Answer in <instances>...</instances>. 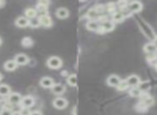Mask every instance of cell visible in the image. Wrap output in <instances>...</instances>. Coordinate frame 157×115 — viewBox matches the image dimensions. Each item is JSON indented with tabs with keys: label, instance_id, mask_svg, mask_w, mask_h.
Returning a JSON list of instances; mask_svg holds the SVG:
<instances>
[{
	"label": "cell",
	"instance_id": "cell-1",
	"mask_svg": "<svg viewBox=\"0 0 157 115\" xmlns=\"http://www.w3.org/2000/svg\"><path fill=\"white\" fill-rule=\"evenodd\" d=\"M140 28H141L142 33H144V36L151 40V42H154L155 38H156V35H155L154 30L151 28V26L147 23H145L144 21H140Z\"/></svg>",
	"mask_w": 157,
	"mask_h": 115
},
{
	"label": "cell",
	"instance_id": "cell-2",
	"mask_svg": "<svg viewBox=\"0 0 157 115\" xmlns=\"http://www.w3.org/2000/svg\"><path fill=\"white\" fill-rule=\"evenodd\" d=\"M46 66H48V68H51V69H59V68H61V66H63V61H61V59L59 58L58 56H51L50 58L46 60Z\"/></svg>",
	"mask_w": 157,
	"mask_h": 115
},
{
	"label": "cell",
	"instance_id": "cell-3",
	"mask_svg": "<svg viewBox=\"0 0 157 115\" xmlns=\"http://www.w3.org/2000/svg\"><path fill=\"white\" fill-rule=\"evenodd\" d=\"M38 20H39L40 26L45 27V28H50L53 25V21L48 14H41L40 16H38Z\"/></svg>",
	"mask_w": 157,
	"mask_h": 115
},
{
	"label": "cell",
	"instance_id": "cell-4",
	"mask_svg": "<svg viewBox=\"0 0 157 115\" xmlns=\"http://www.w3.org/2000/svg\"><path fill=\"white\" fill-rule=\"evenodd\" d=\"M142 9H143V5L140 1H131L128 3V8H127L130 13H139L142 11Z\"/></svg>",
	"mask_w": 157,
	"mask_h": 115
},
{
	"label": "cell",
	"instance_id": "cell-5",
	"mask_svg": "<svg viewBox=\"0 0 157 115\" xmlns=\"http://www.w3.org/2000/svg\"><path fill=\"white\" fill-rule=\"evenodd\" d=\"M53 106L58 110H63L68 106V100L63 97H57L53 100Z\"/></svg>",
	"mask_w": 157,
	"mask_h": 115
},
{
	"label": "cell",
	"instance_id": "cell-6",
	"mask_svg": "<svg viewBox=\"0 0 157 115\" xmlns=\"http://www.w3.org/2000/svg\"><path fill=\"white\" fill-rule=\"evenodd\" d=\"M35 98L33 96H25V97L22 98V101H21L20 105L22 108H27V109H30L35 105Z\"/></svg>",
	"mask_w": 157,
	"mask_h": 115
},
{
	"label": "cell",
	"instance_id": "cell-7",
	"mask_svg": "<svg viewBox=\"0 0 157 115\" xmlns=\"http://www.w3.org/2000/svg\"><path fill=\"white\" fill-rule=\"evenodd\" d=\"M22 95L20 93H11L8 96V102L12 105H17L22 101Z\"/></svg>",
	"mask_w": 157,
	"mask_h": 115
},
{
	"label": "cell",
	"instance_id": "cell-8",
	"mask_svg": "<svg viewBox=\"0 0 157 115\" xmlns=\"http://www.w3.org/2000/svg\"><path fill=\"white\" fill-rule=\"evenodd\" d=\"M126 82L129 87H138V85L140 84L141 80H140V78L137 74H131L128 78H126Z\"/></svg>",
	"mask_w": 157,
	"mask_h": 115
},
{
	"label": "cell",
	"instance_id": "cell-9",
	"mask_svg": "<svg viewBox=\"0 0 157 115\" xmlns=\"http://www.w3.org/2000/svg\"><path fill=\"white\" fill-rule=\"evenodd\" d=\"M54 84H55V81L53 80L52 78H50V76H44V78H42L41 80H40V85H41V87H43V88L52 89Z\"/></svg>",
	"mask_w": 157,
	"mask_h": 115
},
{
	"label": "cell",
	"instance_id": "cell-10",
	"mask_svg": "<svg viewBox=\"0 0 157 115\" xmlns=\"http://www.w3.org/2000/svg\"><path fill=\"white\" fill-rule=\"evenodd\" d=\"M141 102L144 104V105H146L147 108H150V106H152L153 104L155 103V100H154V98L152 97V96H150L148 94H146V93H142V95H141Z\"/></svg>",
	"mask_w": 157,
	"mask_h": 115
},
{
	"label": "cell",
	"instance_id": "cell-11",
	"mask_svg": "<svg viewBox=\"0 0 157 115\" xmlns=\"http://www.w3.org/2000/svg\"><path fill=\"white\" fill-rule=\"evenodd\" d=\"M126 18V14L123 11H116L111 15V21L115 24V23H122Z\"/></svg>",
	"mask_w": 157,
	"mask_h": 115
},
{
	"label": "cell",
	"instance_id": "cell-12",
	"mask_svg": "<svg viewBox=\"0 0 157 115\" xmlns=\"http://www.w3.org/2000/svg\"><path fill=\"white\" fill-rule=\"evenodd\" d=\"M121 78L117 75V74H111V75L108 76L107 79V83L109 86H112V87H116L121 82Z\"/></svg>",
	"mask_w": 157,
	"mask_h": 115
},
{
	"label": "cell",
	"instance_id": "cell-13",
	"mask_svg": "<svg viewBox=\"0 0 157 115\" xmlns=\"http://www.w3.org/2000/svg\"><path fill=\"white\" fill-rule=\"evenodd\" d=\"M100 26L105 33H109V31L114 30V28H115V24L111 20H105V22L101 23Z\"/></svg>",
	"mask_w": 157,
	"mask_h": 115
},
{
	"label": "cell",
	"instance_id": "cell-14",
	"mask_svg": "<svg viewBox=\"0 0 157 115\" xmlns=\"http://www.w3.org/2000/svg\"><path fill=\"white\" fill-rule=\"evenodd\" d=\"M14 60L16 61L17 66H25L29 63V57L25 54H17L14 57Z\"/></svg>",
	"mask_w": 157,
	"mask_h": 115
},
{
	"label": "cell",
	"instance_id": "cell-15",
	"mask_svg": "<svg viewBox=\"0 0 157 115\" xmlns=\"http://www.w3.org/2000/svg\"><path fill=\"white\" fill-rule=\"evenodd\" d=\"M15 25L20 28H26V27H29V20L25 15L18 16L15 20Z\"/></svg>",
	"mask_w": 157,
	"mask_h": 115
},
{
	"label": "cell",
	"instance_id": "cell-16",
	"mask_svg": "<svg viewBox=\"0 0 157 115\" xmlns=\"http://www.w3.org/2000/svg\"><path fill=\"white\" fill-rule=\"evenodd\" d=\"M55 14H56V16L59 20H66V18H68V16H69L70 12L67 8H58V9L56 10V12H55Z\"/></svg>",
	"mask_w": 157,
	"mask_h": 115
},
{
	"label": "cell",
	"instance_id": "cell-17",
	"mask_svg": "<svg viewBox=\"0 0 157 115\" xmlns=\"http://www.w3.org/2000/svg\"><path fill=\"white\" fill-rule=\"evenodd\" d=\"M66 91V86L61 83H55L54 86L52 87V93L55 95H63Z\"/></svg>",
	"mask_w": 157,
	"mask_h": 115
},
{
	"label": "cell",
	"instance_id": "cell-18",
	"mask_svg": "<svg viewBox=\"0 0 157 115\" xmlns=\"http://www.w3.org/2000/svg\"><path fill=\"white\" fill-rule=\"evenodd\" d=\"M17 63H16V61L14 60V59H10V60H7L5 63H3V68H5L7 71H14V70H16V68H17Z\"/></svg>",
	"mask_w": 157,
	"mask_h": 115
},
{
	"label": "cell",
	"instance_id": "cell-19",
	"mask_svg": "<svg viewBox=\"0 0 157 115\" xmlns=\"http://www.w3.org/2000/svg\"><path fill=\"white\" fill-rule=\"evenodd\" d=\"M25 16L28 20H33V18L38 17V11L36 8H27L25 10Z\"/></svg>",
	"mask_w": 157,
	"mask_h": 115
},
{
	"label": "cell",
	"instance_id": "cell-20",
	"mask_svg": "<svg viewBox=\"0 0 157 115\" xmlns=\"http://www.w3.org/2000/svg\"><path fill=\"white\" fill-rule=\"evenodd\" d=\"M156 48H157V46H156V44H155L154 42H148V43H146L145 45L143 46V51L147 55L154 54L155 51H156Z\"/></svg>",
	"mask_w": 157,
	"mask_h": 115
},
{
	"label": "cell",
	"instance_id": "cell-21",
	"mask_svg": "<svg viewBox=\"0 0 157 115\" xmlns=\"http://www.w3.org/2000/svg\"><path fill=\"white\" fill-rule=\"evenodd\" d=\"M86 28L90 31H98V29L100 28V23L98 21H88L86 23Z\"/></svg>",
	"mask_w": 157,
	"mask_h": 115
},
{
	"label": "cell",
	"instance_id": "cell-22",
	"mask_svg": "<svg viewBox=\"0 0 157 115\" xmlns=\"http://www.w3.org/2000/svg\"><path fill=\"white\" fill-rule=\"evenodd\" d=\"M99 13L95 10V8H92V9H90L87 11V13H86V17L88 18L90 21H98L99 18Z\"/></svg>",
	"mask_w": 157,
	"mask_h": 115
},
{
	"label": "cell",
	"instance_id": "cell-23",
	"mask_svg": "<svg viewBox=\"0 0 157 115\" xmlns=\"http://www.w3.org/2000/svg\"><path fill=\"white\" fill-rule=\"evenodd\" d=\"M11 94V87L7 84L0 85V96L1 97H7Z\"/></svg>",
	"mask_w": 157,
	"mask_h": 115
},
{
	"label": "cell",
	"instance_id": "cell-24",
	"mask_svg": "<svg viewBox=\"0 0 157 115\" xmlns=\"http://www.w3.org/2000/svg\"><path fill=\"white\" fill-rule=\"evenodd\" d=\"M67 83L72 87H75L76 84H78V78H76V74L72 73V74H69L67 76Z\"/></svg>",
	"mask_w": 157,
	"mask_h": 115
},
{
	"label": "cell",
	"instance_id": "cell-25",
	"mask_svg": "<svg viewBox=\"0 0 157 115\" xmlns=\"http://www.w3.org/2000/svg\"><path fill=\"white\" fill-rule=\"evenodd\" d=\"M138 88L141 90V93H146L147 90H150L151 86H150V83L147 81H144V82H140V84L138 85Z\"/></svg>",
	"mask_w": 157,
	"mask_h": 115
},
{
	"label": "cell",
	"instance_id": "cell-26",
	"mask_svg": "<svg viewBox=\"0 0 157 115\" xmlns=\"http://www.w3.org/2000/svg\"><path fill=\"white\" fill-rule=\"evenodd\" d=\"M129 95L133 98H140L142 95V93L138 87H131V88L129 89Z\"/></svg>",
	"mask_w": 157,
	"mask_h": 115
},
{
	"label": "cell",
	"instance_id": "cell-27",
	"mask_svg": "<svg viewBox=\"0 0 157 115\" xmlns=\"http://www.w3.org/2000/svg\"><path fill=\"white\" fill-rule=\"evenodd\" d=\"M22 45L24 46V48H31V46L33 45V40L31 39L30 37H25L22 39Z\"/></svg>",
	"mask_w": 157,
	"mask_h": 115
},
{
	"label": "cell",
	"instance_id": "cell-28",
	"mask_svg": "<svg viewBox=\"0 0 157 115\" xmlns=\"http://www.w3.org/2000/svg\"><path fill=\"white\" fill-rule=\"evenodd\" d=\"M128 88H129V86H128V84H127L126 80H122L120 82V84L116 86V89H117V90H120V91H124V90H126V89H128Z\"/></svg>",
	"mask_w": 157,
	"mask_h": 115
},
{
	"label": "cell",
	"instance_id": "cell-29",
	"mask_svg": "<svg viewBox=\"0 0 157 115\" xmlns=\"http://www.w3.org/2000/svg\"><path fill=\"white\" fill-rule=\"evenodd\" d=\"M29 27H31V28H38V27H40V23L38 17L33 18V20H29Z\"/></svg>",
	"mask_w": 157,
	"mask_h": 115
},
{
	"label": "cell",
	"instance_id": "cell-30",
	"mask_svg": "<svg viewBox=\"0 0 157 115\" xmlns=\"http://www.w3.org/2000/svg\"><path fill=\"white\" fill-rule=\"evenodd\" d=\"M105 10H107L108 12H110L111 14H113L114 12H116L115 11V9H116V6L114 5V3H108L107 6H105Z\"/></svg>",
	"mask_w": 157,
	"mask_h": 115
},
{
	"label": "cell",
	"instance_id": "cell-31",
	"mask_svg": "<svg viewBox=\"0 0 157 115\" xmlns=\"http://www.w3.org/2000/svg\"><path fill=\"white\" fill-rule=\"evenodd\" d=\"M128 3L127 1H118L117 2V7L118 9L121 10H127V8H128Z\"/></svg>",
	"mask_w": 157,
	"mask_h": 115
},
{
	"label": "cell",
	"instance_id": "cell-32",
	"mask_svg": "<svg viewBox=\"0 0 157 115\" xmlns=\"http://www.w3.org/2000/svg\"><path fill=\"white\" fill-rule=\"evenodd\" d=\"M31 111L30 109H27V108H21L20 111H18V114L20 115H30Z\"/></svg>",
	"mask_w": 157,
	"mask_h": 115
},
{
	"label": "cell",
	"instance_id": "cell-33",
	"mask_svg": "<svg viewBox=\"0 0 157 115\" xmlns=\"http://www.w3.org/2000/svg\"><path fill=\"white\" fill-rule=\"evenodd\" d=\"M136 109H137V110L139 111V112H144V111L147 110V106L144 105V104L142 103V102H139V103H138L137 105H136Z\"/></svg>",
	"mask_w": 157,
	"mask_h": 115
},
{
	"label": "cell",
	"instance_id": "cell-34",
	"mask_svg": "<svg viewBox=\"0 0 157 115\" xmlns=\"http://www.w3.org/2000/svg\"><path fill=\"white\" fill-rule=\"evenodd\" d=\"M0 115H14V112L12 110H9V109H3Z\"/></svg>",
	"mask_w": 157,
	"mask_h": 115
},
{
	"label": "cell",
	"instance_id": "cell-35",
	"mask_svg": "<svg viewBox=\"0 0 157 115\" xmlns=\"http://www.w3.org/2000/svg\"><path fill=\"white\" fill-rule=\"evenodd\" d=\"M30 115H43V114H42V113H41V112H40V111L36 110V111H31Z\"/></svg>",
	"mask_w": 157,
	"mask_h": 115
},
{
	"label": "cell",
	"instance_id": "cell-36",
	"mask_svg": "<svg viewBox=\"0 0 157 115\" xmlns=\"http://www.w3.org/2000/svg\"><path fill=\"white\" fill-rule=\"evenodd\" d=\"M5 5H6V2L3 1V0H0V9L2 7H5Z\"/></svg>",
	"mask_w": 157,
	"mask_h": 115
},
{
	"label": "cell",
	"instance_id": "cell-37",
	"mask_svg": "<svg viewBox=\"0 0 157 115\" xmlns=\"http://www.w3.org/2000/svg\"><path fill=\"white\" fill-rule=\"evenodd\" d=\"M154 43L156 44V46H157V35H156V38H155V40H154Z\"/></svg>",
	"mask_w": 157,
	"mask_h": 115
},
{
	"label": "cell",
	"instance_id": "cell-38",
	"mask_svg": "<svg viewBox=\"0 0 157 115\" xmlns=\"http://www.w3.org/2000/svg\"><path fill=\"white\" fill-rule=\"evenodd\" d=\"M2 110H3V108L1 105H0V114H1V112H2Z\"/></svg>",
	"mask_w": 157,
	"mask_h": 115
},
{
	"label": "cell",
	"instance_id": "cell-39",
	"mask_svg": "<svg viewBox=\"0 0 157 115\" xmlns=\"http://www.w3.org/2000/svg\"><path fill=\"white\" fill-rule=\"evenodd\" d=\"M2 78H3V75H2V73H0V81L2 80Z\"/></svg>",
	"mask_w": 157,
	"mask_h": 115
},
{
	"label": "cell",
	"instance_id": "cell-40",
	"mask_svg": "<svg viewBox=\"0 0 157 115\" xmlns=\"http://www.w3.org/2000/svg\"><path fill=\"white\" fill-rule=\"evenodd\" d=\"M154 55H155V56H156V57H157V48H156V51H155V53H154Z\"/></svg>",
	"mask_w": 157,
	"mask_h": 115
},
{
	"label": "cell",
	"instance_id": "cell-41",
	"mask_svg": "<svg viewBox=\"0 0 157 115\" xmlns=\"http://www.w3.org/2000/svg\"><path fill=\"white\" fill-rule=\"evenodd\" d=\"M1 44H2V39L0 38V45H1Z\"/></svg>",
	"mask_w": 157,
	"mask_h": 115
},
{
	"label": "cell",
	"instance_id": "cell-42",
	"mask_svg": "<svg viewBox=\"0 0 157 115\" xmlns=\"http://www.w3.org/2000/svg\"><path fill=\"white\" fill-rule=\"evenodd\" d=\"M154 67H155V70H156V71H157V63H156V65H155Z\"/></svg>",
	"mask_w": 157,
	"mask_h": 115
}]
</instances>
